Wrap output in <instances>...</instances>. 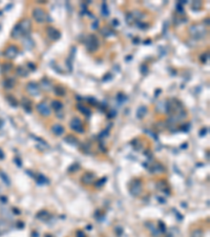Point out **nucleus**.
<instances>
[{"instance_id": "obj_1", "label": "nucleus", "mask_w": 210, "mask_h": 237, "mask_svg": "<svg viewBox=\"0 0 210 237\" xmlns=\"http://www.w3.org/2000/svg\"><path fill=\"white\" fill-rule=\"evenodd\" d=\"M33 16L35 18V20L37 22H43L46 19V15H45V12L40 7H36L35 10L33 11Z\"/></svg>"}, {"instance_id": "obj_2", "label": "nucleus", "mask_w": 210, "mask_h": 237, "mask_svg": "<svg viewBox=\"0 0 210 237\" xmlns=\"http://www.w3.org/2000/svg\"><path fill=\"white\" fill-rule=\"evenodd\" d=\"M189 31H190L191 35L193 36V37H195V38H201V37H203V36L205 35V29L201 26H191Z\"/></svg>"}, {"instance_id": "obj_3", "label": "nucleus", "mask_w": 210, "mask_h": 237, "mask_svg": "<svg viewBox=\"0 0 210 237\" xmlns=\"http://www.w3.org/2000/svg\"><path fill=\"white\" fill-rule=\"evenodd\" d=\"M97 48H98V39L94 35H89L87 41V50L89 52H95Z\"/></svg>"}, {"instance_id": "obj_4", "label": "nucleus", "mask_w": 210, "mask_h": 237, "mask_svg": "<svg viewBox=\"0 0 210 237\" xmlns=\"http://www.w3.org/2000/svg\"><path fill=\"white\" fill-rule=\"evenodd\" d=\"M37 110H38V112L43 116H48L51 114V110H49V108L47 106V104L45 103V101H42V102L39 103L38 106H37Z\"/></svg>"}, {"instance_id": "obj_5", "label": "nucleus", "mask_w": 210, "mask_h": 237, "mask_svg": "<svg viewBox=\"0 0 210 237\" xmlns=\"http://www.w3.org/2000/svg\"><path fill=\"white\" fill-rule=\"evenodd\" d=\"M46 34H47L48 37L51 39H53V40H58V39L60 38V33L58 32L55 28H53V26H47V28H46Z\"/></svg>"}, {"instance_id": "obj_6", "label": "nucleus", "mask_w": 210, "mask_h": 237, "mask_svg": "<svg viewBox=\"0 0 210 237\" xmlns=\"http://www.w3.org/2000/svg\"><path fill=\"white\" fill-rule=\"evenodd\" d=\"M26 90H27V92H29L31 95L36 96V95L39 94V86L37 83H35V82H31V83L27 84Z\"/></svg>"}, {"instance_id": "obj_7", "label": "nucleus", "mask_w": 210, "mask_h": 237, "mask_svg": "<svg viewBox=\"0 0 210 237\" xmlns=\"http://www.w3.org/2000/svg\"><path fill=\"white\" fill-rule=\"evenodd\" d=\"M20 30H21V33H27L31 30V21L27 19H24L22 22L20 23Z\"/></svg>"}, {"instance_id": "obj_8", "label": "nucleus", "mask_w": 210, "mask_h": 237, "mask_svg": "<svg viewBox=\"0 0 210 237\" xmlns=\"http://www.w3.org/2000/svg\"><path fill=\"white\" fill-rule=\"evenodd\" d=\"M70 125H72V128L74 129V130H76V131L78 132H82L83 130L81 128H82V125H81V122H80V120L78 118H75L72 120V122H70Z\"/></svg>"}, {"instance_id": "obj_9", "label": "nucleus", "mask_w": 210, "mask_h": 237, "mask_svg": "<svg viewBox=\"0 0 210 237\" xmlns=\"http://www.w3.org/2000/svg\"><path fill=\"white\" fill-rule=\"evenodd\" d=\"M17 54V48L15 46H11L7 52V56L10 58H14Z\"/></svg>"}, {"instance_id": "obj_10", "label": "nucleus", "mask_w": 210, "mask_h": 237, "mask_svg": "<svg viewBox=\"0 0 210 237\" xmlns=\"http://www.w3.org/2000/svg\"><path fill=\"white\" fill-rule=\"evenodd\" d=\"M41 87L43 88L45 91H49L51 89V82H49L47 79H43V80L41 81Z\"/></svg>"}, {"instance_id": "obj_11", "label": "nucleus", "mask_w": 210, "mask_h": 237, "mask_svg": "<svg viewBox=\"0 0 210 237\" xmlns=\"http://www.w3.org/2000/svg\"><path fill=\"white\" fill-rule=\"evenodd\" d=\"M51 106H53V108H54L56 111H60L61 109H62V103L60 102V101H53V103H51Z\"/></svg>"}, {"instance_id": "obj_12", "label": "nucleus", "mask_w": 210, "mask_h": 237, "mask_svg": "<svg viewBox=\"0 0 210 237\" xmlns=\"http://www.w3.org/2000/svg\"><path fill=\"white\" fill-rule=\"evenodd\" d=\"M55 92L57 93V95H59V96H63L64 95V90H63V88L62 87H60V86H58V87H56L55 88Z\"/></svg>"}, {"instance_id": "obj_13", "label": "nucleus", "mask_w": 210, "mask_h": 237, "mask_svg": "<svg viewBox=\"0 0 210 237\" xmlns=\"http://www.w3.org/2000/svg\"><path fill=\"white\" fill-rule=\"evenodd\" d=\"M53 131H54V133H56L57 135H60L62 132H63V128L61 127V125H55L54 129H53Z\"/></svg>"}, {"instance_id": "obj_14", "label": "nucleus", "mask_w": 210, "mask_h": 237, "mask_svg": "<svg viewBox=\"0 0 210 237\" xmlns=\"http://www.w3.org/2000/svg\"><path fill=\"white\" fill-rule=\"evenodd\" d=\"M78 108H79L80 110H82L81 112H82L83 114H85V115H88V114H89V110L87 109V108H85L84 106H82V104H79V106H78Z\"/></svg>"}, {"instance_id": "obj_15", "label": "nucleus", "mask_w": 210, "mask_h": 237, "mask_svg": "<svg viewBox=\"0 0 210 237\" xmlns=\"http://www.w3.org/2000/svg\"><path fill=\"white\" fill-rule=\"evenodd\" d=\"M145 113H146V108H145V106H141L139 112H138V116H139V117H142Z\"/></svg>"}, {"instance_id": "obj_16", "label": "nucleus", "mask_w": 210, "mask_h": 237, "mask_svg": "<svg viewBox=\"0 0 210 237\" xmlns=\"http://www.w3.org/2000/svg\"><path fill=\"white\" fill-rule=\"evenodd\" d=\"M18 74H19V75H22V76H26L27 71H25L23 67H19V70H18Z\"/></svg>"}]
</instances>
